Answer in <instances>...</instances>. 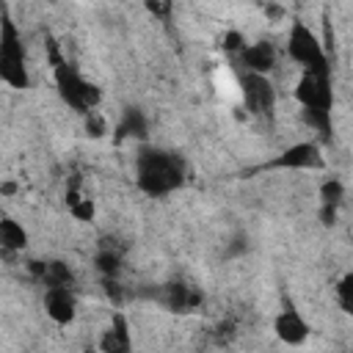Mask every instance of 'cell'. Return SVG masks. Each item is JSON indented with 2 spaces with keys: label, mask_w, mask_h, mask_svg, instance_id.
I'll return each mask as SVG.
<instances>
[{
  "label": "cell",
  "mask_w": 353,
  "mask_h": 353,
  "mask_svg": "<svg viewBox=\"0 0 353 353\" xmlns=\"http://www.w3.org/2000/svg\"><path fill=\"white\" fill-rule=\"evenodd\" d=\"M265 11H268L273 19H281V17H287V11H284V8H279V6H265Z\"/></svg>",
  "instance_id": "484cf974"
},
{
  "label": "cell",
  "mask_w": 353,
  "mask_h": 353,
  "mask_svg": "<svg viewBox=\"0 0 353 353\" xmlns=\"http://www.w3.org/2000/svg\"><path fill=\"white\" fill-rule=\"evenodd\" d=\"M124 265V248H119L113 240H102L97 256H94V268L99 270L102 279H119Z\"/></svg>",
  "instance_id": "9a60e30c"
},
{
  "label": "cell",
  "mask_w": 353,
  "mask_h": 353,
  "mask_svg": "<svg viewBox=\"0 0 353 353\" xmlns=\"http://www.w3.org/2000/svg\"><path fill=\"white\" fill-rule=\"evenodd\" d=\"M245 36L240 33V30H226V36H223V41H221V47H223V52H229V55H240L243 50H245Z\"/></svg>",
  "instance_id": "44dd1931"
},
{
  "label": "cell",
  "mask_w": 353,
  "mask_h": 353,
  "mask_svg": "<svg viewBox=\"0 0 353 353\" xmlns=\"http://www.w3.org/2000/svg\"><path fill=\"white\" fill-rule=\"evenodd\" d=\"M146 8L152 11V14H157V17H168L171 14V3H146Z\"/></svg>",
  "instance_id": "cb8c5ba5"
},
{
  "label": "cell",
  "mask_w": 353,
  "mask_h": 353,
  "mask_svg": "<svg viewBox=\"0 0 353 353\" xmlns=\"http://www.w3.org/2000/svg\"><path fill=\"white\" fill-rule=\"evenodd\" d=\"M204 301L201 290L185 281H168L160 287V303L171 312H193Z\"/></svg>",
  "instance_id": "7c38bea8"
},
{
  "label": "cell",
  "mask_w": 353,
  "mask_h": 353,
  "mask_svg": "<svg viewBox=\"0 0 353 353\" xmlns=\"http://www.w3.org/2000/svg\"><path fill=\"white\" fill-rule=\"evenodd\" d=\"M44 312L55 325H72L77 317V298L72 287H47L44 290Z\"/></svg>",
  "instance_id": "30bf717a"
},
{
  "label": "cell",
  "mask_w": 353,
  "mask_h": 353,
  "mask_svg": "<svg viewBox=\"0 0 353 353\" xmlns=\"http://www.w3.org/2000/svg\"><path fill=\"white\" fill-rule=\"evenodd\" d=\"M336 210H339V207L320 204V221H323V226H334V223H336Z\"/></svg>",
  "instance_id": "603a6c76"
},
{
  "label": "cell",
  "mask_w": 353,
  "mask_h": 353,
  "mask_svg": "<svg viewBox=\"0 0 353 353\" xmlns=\"http://www.w3.org/2000/svg\"><path fill=\"white\" fill-rule=\"evenodd\" d=\"M237 58H240V63L245 66V72H251V74H265V77H268V72L276 66V47H273L268 39H259V41H254V44H245V50H243Z\"/></svg>",
  "instance_id": "4fadbf2b"
},
{
  "label": "cell",
  "mask_w": 353,
  "mask_h": 353,
  "mask_svg": "<svg viewBox=\"0 0 353 353\" xmlns=\"http://www.w3.org/2000/svg\"><path fill=\"white\" fill-rule=\"evenodd\" d=\"M229 336H234V325H232V323L218 325V339H229Z\"/></svg>",
  "instance_id": "d4e9b609"
},
{
  "label": "cell",
  "mask_w": 353,
  "mask_h": 353,
  "mask_svg": "<svg viewBox=\"0 0 353 353\" xmlns=\"http://www.w3.org/2000/svg\"><path fill=\"white\" fill-rule=\"evenodd\" d=\"M0 248L8 254H19L28 248V229L11 215H0Z\"/></svg>",
  "instance_id": "2e32d148"
},
{
  "label": "cell",
  "mask_w": 353,
  "mask_h": 353,
  "mask_svg": "<svg viewBox=\"0 0 353 353\" xmlns=\"http://www.w3.org/2000/svg\"><path fill=\"white\" fill-rule=\"evenodd\" d=\"M185 160L176 152L143 143L135 154V185L149 199H165L185 185Z\"/></svg>",
  "instance_id": "6da1fadb"
},
{
  "label": "cell",
  "mask_w": 353,
  "mask_h": 353,
  "mask_svg": "<svg viewBox=\"0 0 353 353\" xmlns=\"http://www.w3.org/2000/svg\"><path fill=\"white\" fill-rule=\"evenodd\" d=\"M0 17H3V11H0Z\"/></svg>",
  "instance_id": "4316f807"
},
{
  "label": "cell",
  "mask_w": 353,
  "mask_h": 353,
  "mask_svg": "<svg viewBox=\"0 0 353 353\" xmlns=\"http://www.w3.org/2000/svg\"><path fill=\"white\" fill-rule=\"evenodd\" d=\"M273 334H276L279 342H284L290 347H298V345H303L309 339L312 325H309V320L301 314V309L292 301H284V306L273 317Z\"/></svg>",
  "instance_id": "ba28073f"
},
{
  "label": "cell",
  "mask_w": 353,
  "mask_h": 353,
  "mask_svg": "<svg viewBox=\"0 0 353 353\" xmlns=\"http://www.w3.org/2000/svg\"><path fill=\"white\" fill-rule=\"evenodd\" d=\"M97 350L99 353H132V331H130V320L121 309H116L110 314V323L105 325V331L97 339Z\"/></svg>",
  "instance_id": "9c48e42d"
},
{
  "label": "cell",
  "mask_w": 353,
  "mask_h": 353,
  "mask_svg": "<svg viewBox=\"0 0 353 353\" xmlns=\"http://www.w3.org/2000/svg\"><path fill=\"white\" fill-rule=\"evenodd\" d=\"M287 55L295 63H301L303 69H331V61H328V52H325L320 36L303 19H292V25H290Z\"/></svg>",
  "instance_id": "5b68a950"
},
{
  "label": "cell",
  "mask_w": 353,
  "mask_h": 353,
  "mask_svg": "<svg viewBox=\"0 0 353 353\" xmlns=\"http://www.w3.org/2000/svg\"><path fill=\"white\" fill-rule=\"evenodd\" d=\"M85 130H88V135H91V138H102V135L108 132V127H105V119H102L97 110L85 116Z\"/></svg>",
  "instance_id": "7402d4cb"
},
{
  "label": "cell",
  "mask_w": 353,
  "mask_h": 353,
  "mask_svg": "<svg viewBox=\"0 0 353 353\" xmlns=\"http://www.w3.org/2000/svg\"><path fill=\"white\" fill-rule=\"evenodd\" d=\"M303 121L323 138V141H331L334 135V127H331V113H323V110H301Z\"/></svg>",
  "instance_id": "ac0fdd59"
},
{
  "label": "cell",
  "mask_w": 353,
  "mask_h": 353,
  "mask_svg": "<svg viewBox=\"0 0 353 353\" xmlns=\"http://www.w3.org/2000/svg\"><path fill=\"white\" fill-rule=\"evenodd\" d=\"M116 141H127V138H135V141H146L149 138V119L141 108L135 105H127L116 121Z\"/></svg>",
  "instance_id": "5bb4252c"
},
{
  "label": "cell",
  "mask_w": 353,
  "mask_h": 353,
  "mask_svg": "<svg viewBox=\"0 0 353 353\" xmlns=\"http://www.w3.org/2000/svg\"><path fill=\"white\" fill-rule=\"evenodd\" d=\"M52 80H55V91L61 97L63 105H69L74 113L80 116H88L99 108L102 102V91L97 83H91L88 77L80 74V69L69 61H61L55 58V66H52Z\"/></svg>",
  "instance_id": "7a4b0ae2"
},
{
  "label": "cell",
  "mask_w": 353,
  "mask_h": 353,
  "mask_svg": "<svg viewBox=\"0 0 353 353\" xmlns=\"http://www.w3.org/2000/svg\"><path fill=\"white\" fill-rule=\"evenodd\" d=\"M28 273L39 284H44V290L47 287H72L74 284V270L61 259H44V262L41 259H30L28 262Z\"/></svg>",
  "instance_id": "8fae6325"
},
{
  "label": "cell",
  "mask_w": 353,
  "mask_h": 353,
  "mask_svg": "<svg viewBox=\"0 0 353 353\" xmlns=\"http://www.w3.org/2000/svg\"><path fill=\"white\" fill-rule=\"evenodd\" d=\"M240 91H243V105L254 116H270L276 108V88L265 74H240Z\"/></svg>",
  "instance_id": "52a82bcc"
},
{
  "label": "cell",
  "mask_w": 353,
  "mask_h": 353,
  "mask_svg": "<svg viewBox=\"0 0 353 353\" xmlns=\"http://www.w3.org/2000/svg\"><path fill=\"white\" fill-rule=\"evenodd\" d=\"M295 99L303 110H323L331 113L334 108V85H331V69H303Z\"/></svg>",
  "instance_id": "8992f818"
},
{
  "label": "cell",
  "mask_w": 353,
  "mask_h": 353,
  "mask_svg": "<svg viewBox=\"0 0 353 353\" xmlns=\"http://www.w3.org/2000/svg\"><path fill=\"white\" fill-rule=\"evenodd\" d=\"M0 80L8 83L11 88H28L30 74H28V61H25V44L17 22L11 19L8 8L0 6Z\"/></svg>",
  "instance_id": "3957f363"
},
{
  "label": "cell",
  "mask_w": 353,
  "mask_h": 353,
  "mask_svg": "<svg viewBox=\"0 0 353 353\" xmlns=\"http://www.w3.org/2000/svg\"><path fill=\"white\" fill-rule=\"evenodd\" d=\"M345 199V185L342 179L336 176H328L323 185H320V204H328V207H339Z\"/></svg>",
  "instance_id": "d6986e66"
},
{
  "label": "cell",
  "mask_w": 353,
  "mask_h": 353,
  "mask_svg": "<svg viewBox=\"0 0 353 353\" xmlns=\"http://www.w3.org/2000/svg\"><path fill=\"white\" fill-rule=\"evenodd\" d=\"M66 207H69V212H72L77 221H83V223H91L94 215H97V204H94V199L83 196L77 188H69V190H66Z\"/></svg>",
  "instance_id": "e0dca14e"
},
{
  "label": "cell",
  "mask_w": 353,
  "mask_h": 353,
  "mask_svg": "<svg viewBox=\"0 0 353 353\" xmlns=\"http://www.w3.org/2000/svg\"><path fill=\"white\" fill-rule=\"evenodd\" d=\"M334 292H336L339 309H342L345 314H353V273H345V276L336 281Z\"/></svg>",
  "instance_id": "ffe728a7"
},
{
  "label": "cell",
  "mask_w": 353,
  "mask_h": 353,
  "mask_svg": "<svg viewBox=\"0 0 353 353\" xmlns=\"http://www.w3.org/2000/svg\"><path fill=\"white\" fill-rule=\"evenodd\" d=\"M320 171L325 168V157L317 141H298L292 146H287L284 152H279L276 157L243 171V176H256L262 171Z\"/></svg>",
  "instance_id": "277c9868"
}]
</instances>
